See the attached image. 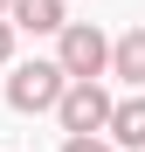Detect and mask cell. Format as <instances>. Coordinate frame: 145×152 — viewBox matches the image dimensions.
Instances as JSON below:
<instances>
[{"mask_svg":"<svg viewBox=\"0 0 145 152\" xmlns=\"http://www.w3.org/2000/svg\"><path fill=\"white\" fill-rule=\"evenodd\" d=\"M7 21H14V35L21 28H28V35H55L62 21H69V7H62V0H14Z\"/></svg>","mask_w":145,"mask_h":152,"instance_id":"obj_6","label":"cell"},{"mask_svg":"<svg viewBox=\"0 0 145 152\" xmlns=\"http://www.w3.org/2000/svg\"><path fill=\"white\" fill-rule=\"evenodd\" d=\"M55 62H62L69 83L104 76V69H111V35L97 28V21H62V28H55Z\"/></svg>","mask_w":145,"mask_h":152,"instance_id":"obj_1","label":"cell"},{"mask_svg":"<svg viewBox=\"0 0 145 152\" xmlns=\"http://www.w3.org/2000/svg\"><path fill=\"white\" fill-rule=\"evenodd\" d=\"M111 104H117V97L104 90V76L62 83V97H55V124H62V138H76V132H104V124H111Z\"/></svg>","mask_w":145,"mask_h":152,"instance_id":"obj_2","label":"cell"},{"mask_svg":"<svg viewBox=\"0 0 145 152\" xmlns=\"http://www.w3.org/2000/svg\"><path fill=\"white\" fill-rule=\"evenodd\" d=\"M7 62H14V21L0 14V69H7Z\"/></svg>","mask_w":145,"mask_h":152,"instance_id":"obj_8","label":"cell"},{"mask_svg":"<svg viewBox=\"0 0 145 152\" xmlns=\"http://www.w3.org/2000/svg\"><path fill=\"white\" fill-rule=\"evenodd\" d=\"M138 152H145V145H138Z\"/></svg>","mask_w":145,"mask_h":152,"instance_id":"obj_10","label":"cell"},{"mask_svg":"<svg viewBox=\"0 0 145 152\" xmlns=\"http://www.w3.org/2000/svg\"><path fill=\"white\" fill-rule=\"evenodd\" d=\"M104 76H117V83H131V90H145V21L138 28H125L111 42V69Z\"/></svg>","mask_w":145,"mask_h":152,"instance_id":"obj_5","label":"cell"},{"mask_svg":"<svg viewBox=\"0 0 145 152\" xmlns=\"http://www.w3.org/2000/svg\"><path fill=\"white\" fill-rule=\"evenodd\" d=\"M62 152H117L104 132H76V138H62Z\"/></svg>","mask_w":145,"mask_h":152,"instance_id":"obj_7","label":"cell"},{"mask_svg":"<svg viewBox=\"0 0 145 152\" xmlns=\"http://www.w3.org/2000/svg\"><path fill=\"white\" fill-rule=\"evenodd\" d=\"M62 83H69V76H62V62L55 56H35V62H14V76H7V104L14 111H55V97H62Z\"/></svg>","mask_w":145,"mask_h":152,"instance_id":"obj_3","label":"cell"},{"mask_svg":"<svg viewBox=\"0 0 145 152\" xmlns=\"http://www.w3.org/2000/svg\"><path fill=\"white\" fill-rule=\"evenodd\" d=\"M7 7H14V0H0V14H7Z\"/></svg>","mask_w":145,"mask_h":152,"instance_id":"obj_9","label":"cell"},{"mask_svg":"<svg viewBox=\"0 0 145 152\" xmlns=\"http://www.w3.org/2000/svg\"><path fill=\"white\" fill-rule=\"evenodd\" d=\"M104 138H111L117 152H138V145H145V90H131V97H117V104H111Z\"/></svg>","mask_w":145,"mask_h":152,"instance_id":"obj_4","label":"cell"}]
</instances>
